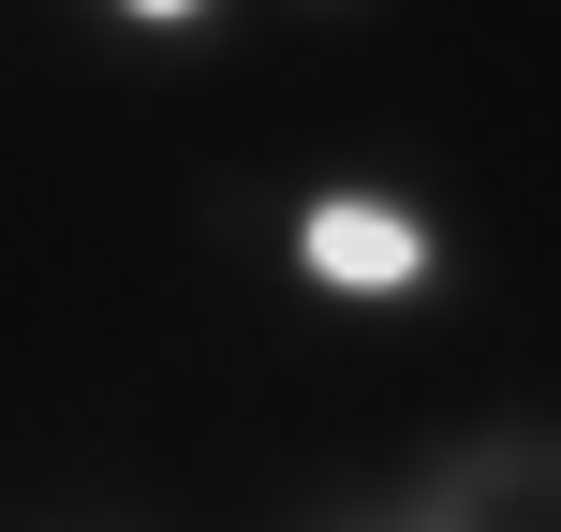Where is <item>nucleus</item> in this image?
<instances>
[{
    "instance_id": "20e7f679",
    "label": "nucleus",
    "mask_w": 561,
    "mask_h": 532,
    "mask_svg": "<svg viewBox=\"0 0 561 532\" xmlns=\"http://www.w3.org/2000/svg\"><path fill=\"white\" fill-rule=\"evenodd\" d=\"M325 532H385V503H369V518H325Z\"/></svg>"
},
{
    "instance_id": "f03ea898",
    "label": "nucleus",
    "mask_w": 561,
    "mask_h": 532,
    "mask_svg": "<svg viewBox=\"0 0 561 532\" xmlns=\"http://www.w3.org/2000/svg\"><path fill=\"white\" fill-rule=\"evenodd\" d=\"M385 532H561V429H473L385 503Z\"/></svg>"
},
{
    "instance_id": "f257e3e1",
    "label": "nucleus",
    "mask_w": 561,
    "mask_h": 532,
    "mask_svg": "<svg viewBox=\"0 0 561 532\" xmlns=\"http://www.w3.org/2000/svg\"><path fill=\"white\" fill-rule=\"evenodd\" d=\"M280 267L310 281V296H340V310H428L444 296V267H458V237L428 223L399 178H310V193H280Z\"/></svg>"
},
{
    "instance_id": "7ed1b4c3",
    "label": "nucleus",
    "mask_w": 561,
    "mask_h": 532,
    "mask_svg": "<svg viewBox=\"0 0 561 532\" xmlns=\"http://www.w3.org/2000/svg\"><path fill=\"white\" fill-rule=\"evenodd\" d=\"M89 15H104L118 45H207V30H222L237 0H89Z\"/></svg>"
}]
</instances>
